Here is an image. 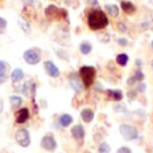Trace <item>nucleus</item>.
I'll list each match as a JSON object with an SVG mask.
<instances>
[{
    "mask_svg": "<svg viewBox=\"0 0 153 153\" xmlns=\"http://www.w3.org/2000/svg\"><path fill=\"white\" fill-rule=\"evenodd\" d=\"M128 61H129V56H128L126 54H118L116 58V62L120 65V66H126Z\"/></svg>",
    "mask_w": 153,
    "mask_h": 153,
    "instance_id": "nucleus-22",
    "label": "nucleus"
},
{
    "mask_svg": "<svg viewBox=\"0 0 153 153\" xmlns=\"http://www.w3.org/2000/svg\"><path fill=\"white\" fill-rule=\"evenodd\" d=\"M144 90H145V83H144V82H141V85L138 86L137 91H144Z\"/></svg>",
    "mask_w": 153,
    "mask_h": 153,
    "instance_id": "nucleus-34",
    "label": "nucleus"
},
{
    "mask_svg": "<svg viewBox=\"0 0 153 153\" xmlns=\"http://www.w3.org/2000/svg\"><path fill=\"white\" fill-rule=\"evenodd\" d=\"M18 24L20 26V28L23 30L26 34H28V32H30V24L27 23L26 20H23V19H19V20H18Z\"/></svg>",
    "mask_w": 153,
    "mask_h": 153,
    "instance_id": "nucleus-24",
    "label": "nucleus"
},
{
    "mask_svg": "<svg viewBox=\"0 0 153 153\" xmlns=\"http://www.w3.org/2000/svg\"><path fill=\"white\" fill-rule=\"evenodd\" d=\"M121 8L126 13H133L136 11V5L130 1H121Z\"/></svg>",
    "mask_w": 153,
    "mask_h": 153,
    "instance_id": "nucleus-19",
    "label": "nucleus"
},
{
    "mask_svg": "<svg viewBox=\"0 0 153 153\" xmlns=\"http://www.w3.org/2000/svg\"><path fill=\"white\" fill-rule=\"evenodd\" d=\"M152 47H153V42H152Z\"/></svg>",
    "mask_w": 153,
    "mask_h": 153,
    "instance_id": "nucleus-39",
    "label": "nucleus"
},
{
    "mask_svg": "<svg viewBox=\"0 0 153 153\" xmlns=\"http://www.w3.org/2000/svg\"><path fill=\"white\" fill-rule=\"evenodd\" d=\"M152 67H153V61H152Z\"/></svg>",
    "mask_w": 153,
    "mask_h": 153,
    "instance_id": "nucleus-38",
    "label": "nucleus"
},
{
    "mask_svg": "<svg viewBox=\"0 0 153 153\" xmlns=\"http://www.w3.org/2000/svg\"><path fill=\"white\" fill-rule=\"evenodd\" d=\"M105 10H106V12H108L110 16H113V18H117L120 13V8L117 7L116 4H106Z\"/></svg>",
    "mask_w": 153,
    "mask_h": 153,
    "instance_id": "nucleus-17",
    "label": "nucleus"
},
{
    "mask_svg": "<svg viewBox=\"0 0 153 153\" xmlns=\"http://www.w3.org/2000/svg\"><path fill=\"white\" fill-rule=\"evenodd\" d=\"M134 83H136L134 76H130V78L128 79V85H129V86H132V85H134Z\"/></svg>",
    "mask_w": 153,
    "mask_h": 153,
    "instance_id": "nucleus-33",
    "label": "nucleus"
},
{
    "mask_svg": "<svg viewBox=\"0 0 153 153\" xmlns=\"http://www.w3.org/2000/svg\"><path fill=\"white\" fill-rule=\"evenodd\" d=\"M11 79H12L15 83H19L24 79V73L22 69H15L12 73H11Z\"/></svg>",
    "mask_w": 153,
    "mask_h": 153,
    "instance_id": "nucleus-16",
    "label": "nucleus"
},
{
    "mask_svg": "<svg viewBox=\"0 0 153 153\" xmlns=\"http://www.w3.org/2000/svg\"><path fill=\"white\" fill-rule=\"evenodd\" d=\"M81 118L83 120L86 124H90V122L94 120V111L91 110V109H82L81 111Z\"/></svg>",
    "mask_w": 153,
    "mask_h": 153,
    "instance_id": "nucleus-13",
    "label": "nucleus"
},
{
    "mask_svg": "<svg viewBox=\"0 0 153 153\" xmlns=\"http://www.w3.org/2000/svg\"><path fill=\"white\" fill-rule=\"evenodd\" d=\"M3 108H4V105H3V101L0 100V114H1V111H3Z\"/></svg>",
    "mask_w": 153,
    "mask_h": 153,
    "instance_id": "nucleus-36",
    "label": "nucleus"
},
{
    "mask_svg": "<svg viewBox=\"0 0 153 153\" xmlns=\"http://www.w3.org/2000/svg\"><path fill=\"white\" fill-rule=\"evenodd\" d=\"M5 27H7V20L3 18H0V34H3L5 30Z\"/></svg>",
    "mask_w": 153,
    "mask_h": 153,
    "instance_id": "nucleus-26",
    "label": "nucleus"
},
{
    "mask_svg": "<svg viewBox=\"0 0 153 153\" xmlns=\"http://www.w3.org/2000/svg\"><path fill=\"white\" fill-rule=\"evenodd\" d=\"M40 146H42L45 151H47V152H54L56 149V140H55V137H54L53 134H46V136H43V138L40 140Z\"/></svg>",
    "mask_w": 153,
    "mask_h": 153,
    "instance_id": "nucleus-6",
    "label": "nucleus"
},
{
    "mask_svg": "<svg viewBox=\"0 0 153 153\" xmlns=\"http://www.w3.org/2000/svg\"><path fill=\"white\" fill-rule=\"evenodd\" d=\"M43 66H45V71L47 73V75L51 76V78H58V76L61 75L59 69L51 61H46L45 63H43Z\"/></svg>",
    "mask_w": 153,
    "mask_h": 153,
    "instance_id": "nucleus-8",
    "label": "nucleus"
},
{
    "mask_svg": "<svg viewBox=\"0 0 153 153\" xmlns=\"http://www.w3.org/2000/svg\"><path fill=\"white\" fill-rule=\"evenodd\" d=\"M120 133H121L122 138L126 141H133V140H137L138 138V130L129 124L120 125Z\"/></svg>",
    "mask_w": 153,
    "mask_h": 153,
    "instance_id": "nucleus-4",
    "label": "nucleus"
},
{
    "mask_svg": "<svg viewBox=\"0 0 153 153\" xmlns=\"http://www.w3.org/2000/svg\"><path fill=\"white\" fill-rule=\"evenodd\" d=\"M100 40L101 42H103V43H108L109 40H110V36H109L108 34H103V35H101L100 36Z\"/></svg>",
    "mask_w": 153,
    "mask_h": 153,
    "instance_id": "nucleus-30",
    "label": "nucleus"
},
{
    "mask_svg": "<svg viewBox=\"0 0 153 153\" xmlns=\"http://www.w3.org/2000/svg\"><path fill=\"white\" fill-rule=\"evenodd\" d=\"M85 1L89 5H91V7H97L98 5V0H85Z\"/></svg>",
    "mask_w": 153,
    "mask_h": 153,
    "instance_id": "nucleus-32",
    "label": "nucleus"
},
{
    "mask_svg": "<svg viewBox=\"0 0 153 153\" xmlns=\"http://www.w3.org/2000/svg\"><path fill=\"white\" fill-rule=\"evenodd\" d=\"M133 76H134V79H136V81H138V82H143L144 81V74L140 71V70H138V71H136V74Z\"/></svg>",
    "mask_w": 153,
    "mask_h": 153,
    "instance_id": "nucleus-27",
    "label": "nucleus"
},
{
    "mask_svg": "<svg viewBox=\"0 0 153 153\" xmlns=\"http://www.w3.org/2000/svg\"><path fill=\"white\" fill-rule=\"evenodd\" d=\"M117 30H118L120 32H126L128 31V27H126V24H125V23H121V22H120V23L117 24Z\"/></svg>",
    "mask_w": 153,
    "mask_h": 153,
    "instance_id": "nucleus-25",
    "label": "nucleus"
},
{
    "mask_svg": "<svg viewBox=\"0 0 153 153\" xmlns=\"http://www.w3.org/2000/svg\"><path fill=\"white\" fill-rule=\"evenodd\" d=\"M10 102L13 109H18V108H20V105L23 103V100H22V97H19V95H11Z\"/></svg>",
    "mask_w": 153,
    "mask_h": 153,
    "instance_id": "nucleus-20",
    "label": "nucleus"
},
{
    "mask_svg": "<svg viewBox=\"0 0 153 153\" xmlns=\"http://www.w3.org/2000/svg\"><path fill=\"white\" fill-rule=\"evenodd\" d=\"M20 90L24 95H27V97H30V98L35 97V85H34V82H31V81L24 82V83L22 85Z\"/></svg>",
    "mask_w": 153,
    "mask_h": 153,
    "instance_id": "nucleus-9",
    "label": "nucleus"
},
{
    "mask_svg": "<svg viewBox=\"0 0 153 153\" xmlns=\"http://www.w3.org/2000/svg\"><path fill=\"white\" fill-rule=\"evenodd\" d=\"M108 95L109 98H111L113 101H121L122 97H124V94H122V90H109L108 91Z\"/></svg>",
    "mask_w": 153,
    "mask_h": 153,
    "instance_id": "nucleus-18",
    "label": "nucleus"
},
{
    "mask_svg": "<svg viewBox=\"0 0 153 153\" xmlns=\"http://www.w3.org/2000/svg\"><path fill=\"white\" fill-rule=\"evenodd\" d=\"M93 50V46L90 45L89 42H82L81 46H79V51H81V54H83V55H87V54H90Z\"/></svg>",
    "mask_w": 153,
    "mask_h": 153,
    "instance_id": "nucleus-21",
    "label": "nucleus"
},
{
    "mask_svg": "<svg viewBox=\"0 0 153 153\" xmlns=\"http://www.w3.org/2000/svg\"><path fill=\"white\" fill-rule=\"evenodd\" d=\"M136 65H137V66H141V61H140V59H137V62H136Z\"/></svg>",
    "mask_w": 153,
    "mask_h": 153,
    "instance_id": "nucleus-37",
    "label": "nucleus"
},
{
    "mask_svg": "<svg viewBox=\"0 0 153 153\" xmlns=\"http://www.w3.org/2000/svg\"><path fill=\"white\" fill-rule=\"evenodd\" d=\"M46 16L51 19H61L63 16H66V11L62 10V8L56 7V5H48L45 11Z\"/></svg>",
    "mask_w": 153,
    "mask_h": 153,
    "instance_id": "nucleus-7",
    "label": "nucleus"
},
{
    "mask_svg": "<svg viewBox=\"0 0 153 153\" xmlns=\"http://www.w3.org/2000/svg\"><path fill=\"white\" fill-rule=\"evenodd\" d=\"M71 136L76 141H82L85 138V129L82 125H74L71 128Z\"/></svg>",
    "mask_w": 153,
    "mask_h": 153,
    "instance_id": "nucleus-11",
    "label": "nucleus"
},
{
    "mask_svg": "<svg viewBox=\"0 0 153 153\" xmlns=\"http://www.w3.org/2000/svg\"><path fill=\"white\" fill-rule=\"evenodd\" d=\"M137 90H132V91H129V94H128V97H129V100H136V97H137Z\"/></svg>",
    "mask_w": 153,
    "mask_h": 153,
    "instance_id": "nucleus-29",
    "label": "nucleus"
},
{
    "mask_svg": "<svg viewBox=\"0 0 153 153\" xmlns=\"http://www.w3.org/2000/svg\"><path fill=\"white\" fill-rule=\"evenodd\" d=\"M117 43H118L120 46H126L128 39H125V38H118V39H117Z\"/></svg>",
    "mask_w": 153,
    "mask_h": 153,
    "instance_id": "nucleus-31",
    "label": "nucleus"
},
{
    "mask_svg": "<svg viewBox=\"0 0 153 153\" xmlns=\"http://www.w3.org/2000/svg\"><path fill=\"white\" fill-rule=\"evenodd\" d=\"M87 24H89L90 30L93 31H98V30L105 28L109 24V19L106 13L101 10H94L89 13L87 16Z\"/></svg>",
    "mask_w": 153,
    "mask_h": 153,
    "instance_id": "nucleus-1",
    "label": "nucleus"
},
{
    "mask_svg": "<svg viewBox=\"0 0 153 153\" xmlns=\"http://www.w3.org/2000/svg\"><path fill=\"white\" fill-rule=\"evenodd\" d=\"M8 71H10V65L5 61H0V83L5 82L8 78Z\"/></svg>",
    "mask_w": 153,
    "mask_h": 153,
    "instance_id": "nucleus-12",
    "label": "nucleus"
},
{
    "mask_svg": "<svg viewBox=\"0 0 153 153\" xmlns=\"http://www.w3.org/2000/svg\"><path fill=\"white\" fill-rule=\"evenodd\" d=\"M58 122H59V125H61V126L67 128V126H70V125L73 124V117L70 116V114L65 113V114H62V116L59 117Z\"/></svg>",
    "mask_w": 153,
    "mask_h": 153,
    "instance_id": "nucleus-15",
    "label": "nucleus"
},
{
    "mask_svg": "<svg viewBox=\"0 0 153 153\" xmlns=\"http://www.w3.org/2000/svg\"><path fill=\"white\" fill-rule=\"evenodd\" d=\"M117 153H132V151L128 146H121V148L117 149Z\"/></svg>",
    "mask_w": 153,
    "mask_h": 153,
    "instance_id": "nucleus-28",
    "label": "nucleus"
},
{
    "mask_svg": "<svg viewBox=\"0 0 153 153\" xmlns=\"http://www.w3.org/2000/svg\"><path fill=\"white\" fill-rule=\"evenodd\" d=\"M30 118V110L27 108H22L16 111V122L18 124H24Z\"/></svg>",
    "mask_w": 153,
    "mask_h": 153,
    "instance_id": "nucleus-10",
    "label": "nucleus"
},
{
    "mask_svg": "<svg viewBox=\"0 0 153 153\" xmlns=\"http://www.w3.org/2000/svg\"><path fill=\"white\" fill-rule=\"evenodd\" d=\"M79 76L85 87L91 86L95 79V69L93 66H82L79 69Z\"/></svg>",
    "mask_w": 153,
    "mask_h": 153,
    "instance_id": "nucleus-2",
    "label": "nucleus"
},
{
    "mask_svg": "<svg viewBox=\"0 0 153 153\" xmlns=\"http://www.w3.org/2000/svg\"><path fill=\"white\" fill-rule=\"evenodd\" d=\"M15 140H16V143L20 146H23V148H27V146H30V144H31V137H30V133L27 129L16 130Z\"/></svg>",
    "mask_w": 153,
    "mask_h": 153,
    "instance_id": "nucleus-5",
    "label": "nucleus"
},
{
    "mask_svg": "<svg viewBox=\"0 0 153 153\" xmlns=\"http://www.w3.org/2000/svg\"><path fill=\"white\" fill-rule=\"evenodd\" d=\"M70 86H71L76 93H81L82 90H83V87H85L83 83H82V81L78 78V76H74V78L70 79Z\"/></svg>",
    "mask_w": 153,
    "mask_h": 153,
    "instance_id": "nucleus-14",
    "label": "nucleus"
},
{
    "mask_svg": "<svg viewBox=\"0 0 153 153\" xmlns=\"http://www.w3.org/2000/svg\"><path fill=\"white\" fill-rule=\"evenodd\" d=\"M95 89H97V90H102V85H101V83H95Z\"/></svg>",
    "mask_w": 153,
    "mask_h": 153,
    "instance_id": "nucleus-35",
    "label": "nucleus"
},
{
    "mask_svg": "<svg viewBox=\"0 0 153 153\" xmlns=\"http://www.w3.org/2000/svg\"><path fill=\"white\" fill-rule=\"evenodd\" d=\"M23 58L28 65H38L42 59V50L38 47H32L30 50L24 51Z\"/></svg>",
    "mask_w": 153,
    "mask_h": 153,
    "instance_id": "nucleus-3",
    "label": "nucleus"
},
{
    "mask_svg": "<svg viewBox=\"0 0 153 153\" xmlns=\"http://www.w3.org/2000/svg\"><path fill=\"white\" fill-rule=\"evenodd\" d=\"M98 153H110V145L108 143H101L98 146Z\"/></svg>",
    "mask_w": 153,
    "mask_h": 153,
    "instance_id": "nucleus-23",
    "label": "nucleus"
}]
</instances>
